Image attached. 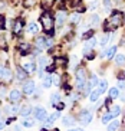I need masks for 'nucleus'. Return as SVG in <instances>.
Segmentation results:
<instances>
[{"mask_svg": "<svg viewBox=\"0 0 125 131\" xmlns=\"http://www.w3.org/2000/svg\"><path fill=\"white\" fill-rule=\"evenodd\" d=\"M65 20H66V13H65L63 10H59V12L56 13V23H58V26L61 27L62 25L65 23Z\"/></svg>", "mask_w": 125, "mask_h": 131, "instance_id": "6", "label": "nucleus"}, {"mask_svg": "<svg viewBox=\"0 0 125 131\" xmlns=\"http://www.w3.org/2000/svg\"><path fill=\"white\" fill-rule=\"evenodd\" d=\"M118 78H119V79H124V78H125V73H121V75H119Z\"/></svg>", "mask_w": 125, "mask_h": 131, "instance_id": "46", "label": "nucleus"}, {"mask_svg": "<svg viewBox=\"0 0 125 131\" xmlns=\"http://www.w3.org/2000/svg\"><path fill=\"white\" fill-rule=\"evenodd\" d=\"M23 125H25V127H32V125H33V119H30V118H26V119H23Z\"/></svg>", "mask_w": 125, "mask_h": 131, "instance_id": "30", "label": "nucleus"}, {"mask_svg": "<svg viewBox=\"0 0 125 131\" xmlns=\"http://www.w3.org/2000/svg\"><path fill=\"white\" fill-rule=\"evenodd\" d=\"M50 84H52V78H50V77H46L45 79H43V86H45V88H49Z\"/></svg>", "mask_w": 125, "mask_h": 131, "instance_id": "29", "label": "nucleus"}, {"mask_svg": "<svg viewBox=\"0 0 125 131\" xmlns=\"http://www.w3.org/2000/svg\"><path fill=\"white\" fill-rule=\"evenodd\" d=\"M108 39H109V35H106V33H105V35L102 36V39H101V42H99V43H101L102 46H105L106 43H108Z\"/></svg>", "mask_w": 125, "mask_h": 131, "instance_id": "34", "label": "nucleus"}, {"mask_svg": "<svg viewBox=\"0 0 125 131\" xmlns=\"http://www.w3.org/2000/svg\"><path fill=\"white\" fill-rule=\"evenodd\" d=\"M119 88H125V84H124V82H119Z\"/></svg>", "mask_w": 125, "mask_h": 131, "instance_id": "45", "label": "nucleus"}, {"mask_svg": "<svg viewBox=\"0 0 125 131\" xmlns=\"http://www.w3.org/2000/svg\"><path fill=\"white\" fill-rule=\"evenodd\" d=\"M46 65H48V59H46V58H40V59H39V68H40V73H42V69H43Z\"/></svg>", "mask_w": 125, "mask_h": 131, "instance_id": "28", "label": "nucleus"}, {"mask_svg": "<svg viewBox=\"0 0 125 131\" xmlns=\"http://www.w3.org/2000/svg\"><path fill=\"white\" fill-rule=\"evenodd\" d=\"M23 6L25 7H32V6H35V0H25L23 2Z\"/></svg>", "mask_w": 125, "mask_h": 131, "instance_id": "32", "label": "nucleus"}, {"mask_svg": "<svg viewBox=\"0 0 125 131\" xmlns=\"http://www.w3.org/2000/svg\"><path fill=\"white\" fill-rule=\"evenodd\" d=\"M22 30H23V22H22L20 19H17V20L15 22V27H13V32H15L16 35H19V33H20Z\"/></svg>", "mask_w": 125, "mask_h": 131, "instance_id": "10", "label": "nucleus"}, {"mask_svg": "<svg viewBox=\"0 0 125 131\" xmlns=\"http://www.w3.org/2000/svg\"><path fill=\"white\" fill-rule=\"evenodd\" d=\"M36 46H38L39 49H43V48H46V39L43 38V36H40V38L36 39Z\"/></svg>", "mask_w": 125, "mask_h": 131, "instance_id": "13", "label": "nucleus"}, {"mask_svg": "<svg viewBox=\"0 0 125 131\" xmlns=\"http://www.w3.org/2000/svg\"><path fill=\"white\" fill-rule=\"evenodd\" d=\"M106 89H108V82H106V81H101V82H99V91H101V92H105Z\"/></svg>", "mask_w": 125, "mask_h": 131, "instance_id": "26", "label": "nucleus"}, {"mask_svg": "<svg viewBox=\"0 0 125 131\" xmlns=\"http://www.w3.org/2000/svg\"><path fill=\"white\" fill-rule=\"evenodd\" d=\"M101 91L99 89H95V91H92V94L89 95V100H91V102H95V101H98V98H99V95H101Z\"/></svg>", "mask_w": 125, "mask_h": 131, "instance_id": "12", "label": "nucleus"}, {"mask_svg": "<svg viewBox=\"0 0 125 131\" xmlns=\"http://www.w3.org/2000/svg\"><path fill=\"white\" fill-rule=\"evenodd\" d=\"M98 7V3H96V2H94V3L91 4V9H96Z\"/></svg>", "mask_w": 125, "mask_h": 131, "instance_id": "43", "label": "nucleus"}, {"mask_svg": "<svg viewBox=\"0 0 125 131\" xmlns=\"http://www.w3.org/2000/svg\"><path fill=\"white\" fill-rule=\"evenodd\" d=\"M27 30H29V33H38V25L36 23H30L29 26H27Z\"/></svg>", "mask_w": 125, "mask_h": 131, "instance_id": "19", "label": "nucleus"}, {"mask_svg": "<svg viewBox=\"0 0 125 131\" xmlns=\"http://www.w3.org/2000/svg\"><path fill=\"white\" fill-rule=\"evenodd\" d=\"M104 6H105V10H109L111 9V0H102Z\"/></svg>", "mask_w": 125, "mask_h": 131, "instance_id": "37", "label": "nucleus"}, {"mask_svg": "<svg viewBox=\"0 0 125 131\" xmlns=\"http://www.w3.org/2000/svg\"><path fill=\"white\" fill-rule=\"evenodd\" d=\"M115 52H117V46H112V48H109V50L105 53V56L106 58H112V56L115 55Z\"/></svg>", "mask_w": 125, "mask_h": 131, "instance_id": "25", "label": "nucleus"}, {"mask_svg": "<svg viewBox=\"0 0 125 131\" xmlns=\"http://www.w3.org/2000/svg\"><path fill=\"white\" fill-rule=\"evenodd\" d=\"M115 62H117V65H124L125 63V56L124 55H117V56H115Z\"/></svg>", "mask_w": 125, "mask_h": 131, "instance_id": "20", "label": "nucleus"}, {"mask_svg": "<svg viewBox=\"0 0 125 131\" xmlns=\"http://www.w3.org/2000/svg\"><path fill=\"white\" fill-rule=\"evenodd\" d=\"M69 20H71L72 23H78V22H81V15H79V13H73Z\"/></svg>", "mask_w": 125, "mask_h": 131, "instance_id": "22", "label": "nucleus"}, {"mask_svg": "<svg viewBox=\"0 0 125 131\" xmlns=\"http://www.w3.org/2000/svg\"><path fill=\"white\" fill-rule=\"evenodd\" d=\"M17 110H19L17 107H12L10 108V112H12V114H15V112H17Z\"/></svg>", "mask_w": 125, "mask_h": 131, "instance_id": "41", "label": "nucleus"}, {"mask_svg": "<svg viewBox=\"0 0 125 131\" xmlns=\"http://www.w3.org/2000/svg\"><path fill=\"white\" fill-rule=\"evenodd\" d=\"M73 124H75V121H73L72 117H63V125L71 127V125H73Z\"/></svg>", "mask_w": 125, "mask_h": 131, "instance_id": "15", "label": "nucleus"}, {"mask_svg": "<svg viewBox=\"0 0 125 131\" xmlns=\"http://www.w3.org/2000/svg\"><path fill=\"white\" fill-rule=\"evenodd\" d=\"M20 98H22V94H20V91L15 89V91H12V92H10V98H9V100H10L12 102H19Z\"/></svg>", "mask_w": 125, "mask_h": 131, "instance_id": "9", "label": "nucleus"}, {"mask_svg": "<svg viewBox=\"0 0 125 131\" xmlns=\"http://www.w3.org/2000/svg\"><path fill=\"white\" fill-rule=\"evenodd\" d=\"M3 125H4V121H2V119H0V128H3Z\"/></svg>", "mask_w": 125, "mask_h": 131, "instance_id": "47", "label": "nucleus"}, {"mask_svg": "<svg viewBox=\"0 0 125 131\" xmlns=\"http://www.w3.org/2000/svg\"><path fill=\"white\" fill-rule=\"evenodd\" d=\"M121 100H122V101H124V102H125V95H122V98H121Z\"/></svg>", "mask_w": 125, "mask_h": 131, "instance_id": "48", "label": "nucleus"}, {"mask_svg": "<svg viewBox=\"0 0 125 131\" xmlns=\"http://www.w3.org/2000/svg\"><path fill=\"white\" fill-rule=\"evenodd\" d=\"M22 68L26 71V72H33L36 66H35V63H32V62H25V63H22Z\"/></svg>", "mask_w": 125, "mask_h": 131, "instance_id": "11", "label": "nucleus"}, {"mask_svg": "<svg viewBox=\"0 0 125 131\" xmlns=\"http://www.w3.org/2000/svg\"><path fill=\"white\" fill-rule=\"evenodd\" d=\"M26 77H27V75H26V71L22 69V68H19V69H17V79H20V81H22V79H25Z\"/></svg>", "mask_w": 125, "mask_h": 131, "instance_id": "21", "label": "nucleus"}, {"mask_svg": "<svg viewBox=\"0 0 125 131\" xmlns=\"http://www.w3.org/2000/svg\"><path fill=\"white\" fill-rule=\"evenodd\" d=\"M79 119H81V124H82V125H88V124L92 121V112H89V111H82V112H81Z\"/></svg>", "mask_w": 125, "mask_h": 131, "instance_id": "3", "label": "nucleus"}, {"mask_svg": "<svg viewBox=\"0 0 125 131\" xmlns=\"http://www.w3.org/2000/svg\"><path fill=\"white\" fill-rule=\"evenodd\" d=\"M50 102H52V105H58V102H59V95H58V94H53Z\"/></svg>", "mask_w": 125, "mask_h": 131, "instance_id": "33", "label": "nucleus"}, {"mask_svg": "<svg viewBox=\"0 0 125 131\" xmlns=\"http://www.w3.org/2000/svg\"><path fill=\"white\" fill-rule=\"evenodd\" d=\"M52 3H53V0H43V7L49 9L50 6H52Z\"/></svg>", "mask_w": 125, "mask_h": 131, "instance_id": "35", "label": "nucleus"}, {"mask_svg": "<svg viewBox=\"0 0 125 131\" xmlns=\"http://www.w3.org/2000/svg\"><path fill=\"white\" fill-rule=\"evenodd\" d=\"M59 117H61V112H59V111H56V112H53L52 115H50L49 118H48V121H49L50 124H53V123H55V121H56L58 118H59Z\"/></svg>", "mask_w": 125, "mask_h": 131, "instance_id": "16", "label": "nucleus"}, {"mask_svg": "<svg viewBox=\"0 0 125 131\" xmlns=\"http://www.w3.org/2000/svg\"><path fill=\"white\" fill-rule=\"evenodd\" d=\"M119 114H121V108H119V107L111 108V115H112V117H118Z\"/></svg>", "mask_w": 125, "mask_h": 131, "instance_id": "24", "label": "nucleus"}, {"mask_svg": "<svg viewBox=\"0 0 125 131\" xmlns=\"http://www.w3.org/2000/svg\"><path fill=\"white\" fill-rule=\"evenodd\" d=\"M40 22H42V25H43V29H45L46 33L52 35L53 33V27H55V22H53V17L50 16L49 12H45L43 15H42Z\"/></svg>", "mask_w": 125, "mask_h": 131, "instance_id": "2", "label": "nucleus"}, {"mask_svg": "<svg viewBox=\"0 0 125 131\" xmlns=\"http://www.w3.org/2000/svg\"><path fill=\"white\" fill-rule=\"evenodd\" d=\"M111 118H112L111 112H108V114H104V117H102V123H104V124L109 123V119H111Z\"/></svg>", "mask_w": 125, "mask_h": 131, "instance_id": "31", "label": "nucleus"}, {"mask_svg": "<svg viewBox=\"0 0 125 131\" xmlns=\"http://www.w3.org/2000/svg\"><path fill=\"white\" fill-rule=\"evenodd\" d=\"M66 4L68 7H76V6H81V0H66Z\"/></svg>", "mask_w": 125, "mask_h": 131, "instance_id": "17", "label": "nucleus"}, {"mask_svg": "<svg viewBox=\"0 0 125 131\" xmlns=\"http://www.w3.org/2000/svg\"><path fill=\"white\" fill-rule=\"evenodd\" d=\"M95 45H96V40H95V38H89L86 42H85V46H83V53L88 55V53H89V50H91L92 48L95 46Z\"/></svg>", "mask_w": 125, "mask_h": 131, "instance_id": "4", "label": "nucleus"}, {"mask_svg": "<svg viewBox=\"0 0 125 131\" xmlns=\"http://www.w3.org/2000/svg\"><path fill=\"white\" fill-rule=\"evenodd\" d=\"M27 49H29V45H27V43H23V45H20V50H23L22 53H26Z\"/></svg>", "mask_w": 125, "mask_h": 131, "instance_id": "38", "label": "nucleus"}, {"mask_svg": "<svg viewBox=\"0 0 125 131\" xmlns=\"http://www.w3.org/2000/svg\"><path fill=\"white\" fill-rule=\"evenodd\" d=\"M3 27H4V17L3 16H0V30H2Z\"/></svg>", "mask_w": 125, "mask_h": 131, "instance_id": "39", "label": "nucleus"}, {"mask_svg": "<svg viewBox=\"0 0 125 131\" xmlns=\"http://www.w3.org/2000/svg\"><path fill=\"white\" fill-rule=\"evenodd\" d=\"M65 59H56V65H65Z\"/></svg>", "mask_w": 125, "mask_h": 131, "instance_id": "40", "label": "nucleus"}, {"mask_svg": "<svg viewBox=\"0 0 125 131\" xmlns=\"http://www.w3.org/2000/svg\"><path fill=\"white\" fill-rule=\"evenodd\" d=\"M124 23V15L121 12H114L111 17H108L105 22V29L106 30H115Z\"/></svg>", "mask_w": 125, "mask_h": 131, "instance_id": "1", "label": "nucleus"}, {"mask_svg": "<svg viewBox=\"0 0 125 131\" xmlns=\"http://www.w3.org/2000/svg\"><path fill=\"white\" fill-rule=\"evenodd\" d=\"M96 84H98V79H96V77L94 75V77L91 78V81H89V86H95Z\"/></svg>", "mask_w": 125, "mask_h": 131, "instance_id": "36", "label": "nucleus"}, {"mask_svg": "<svg viewBox=\"0 0 125 131\" xmlns=\"http://www.w3.org/2000/svg\"><path fill=\"white\" fill-rule=\"evenodd\" d=\"M118 127H119V121H112V123L109 124V127H108V131H117Z\"/></svg>", "mask_w": 125, "mask_h": 131, "instance_id": "18", "label": "nucleus"}, {"mask_svg": "<svg viewBox=\"0 0 125 131\" xmlns=\"http://www.w3.org/2000/svg\"><path fill=\"white\" fill-rule=\"evenodd\" d=\"M10 78H12V72H10V71L0 66V79H6V81H9Z\"/></svg>", "mask_w": 125, "mask_h": 131, "instance_id": "8", "label": "nucleus"}, {"mask_svg": "<svg viewBox=\"0 0 125 131\" xmlns=\"http://www.w3.org/2000/svg\"><path fill=\"white\" fill-rule=\"evenodd\" d=\"M32 112V108L30 107H23V108H20V114L22 115H29Z\"/></svg>", "mask_w": 125, "mask_h": 131, "instance_id": "27", "label": "nucleus"}, {"mask_svg": "<svg viewBox=\"0 0 125 131\" xmlns=\"http://www.w3.org/2000/svg\"><path fill=\"white\" fill-rule=\"evenodd\" d=\"M12 131H20V127H17V125H13V127H12Z\"/></svg>", "mask_w": 125, "mask_h": 131, "instance_id": "42", "label": "nucleus"}, {"mask_svg": "<svg viewBox=\"0 0 125 131\" xmlns=\"http://www.w3.org/2000/svg\"><path fill=\"white\" fill-rule=\"evenodd\" d=\"M35 118L36 119H45L46 118V110L45 108H36V110H35Z\"/></svg>", "mask_w": 125, "mask_h": 131, "instance_id": "7", "label": "nucleus"}, {"mask_svg": "<svg viewBox=\"0 0 125 131\" xmlns=\"http://www.w3.org/2000/svg\"><path fill=\"white\" fill-rule=\"evenodd\" d=\"M89 23H91L92 26H98L99 25V16L98 15H92L91 19H89Z\"/></svg>", "mask_w": 125, "mask_h": 131, "instance_id": "14", "label": "nucleus"}, {"mask_svg": "<svg viewBox=\"0 0 125 131\" xmlns=\"http://www.w3.org/2000/svg\"><path fill=\"white\" fill-rule=\"evenodd\" d=\"M69 131H82V128H71Z\"/></svg>", "mask_w": 125, "mask_h": 131, "instance_id": "44", "label": "nucleus"}, {"mask_svg": "<svg viewBox=\"0 0 125 131\" xmlns=\"http://www.w3.org/2000/svg\"><path fill=\"white\" fill-rule=\"evenodd\" d=\"M118 95H119V91H118L117 88H112V89L109 91V98H111V100H115Z\"/></svg>", "mask_w": 125, "mask_h": 131, "instance_id": "23", "label": "nucleus"}, {"mask_svg": "<svg viewBox=\"0 0 125 131\" xmlns=\"http://www.w3.org/2000/svg\"><path fill=\"white\" fill-rule=\"evenodd\" d=\"M40 131H48V130H40ZM56 131H58V130H56Z\"/></svg>", "mask_w": 125, "mask_h": 131, "instance_id": "49", "label": "nucleus"}, {"mask_svg": "<svg viewBox=\"0 0 125 131\" xmlns=\"http://www.w3.org/2000/svg\"><path fill=\"white\" fill-rule=\"evenodd\" d=\"M35 88H36L35 82L29 81V82H26V85H25V86H23V92L27 94V95H30V94H33V92H35Z\"/></svg>", "mask_w": 125, "mask_h": 131, "instance_id": "5", "label": "nucleus"}]
</instances>
